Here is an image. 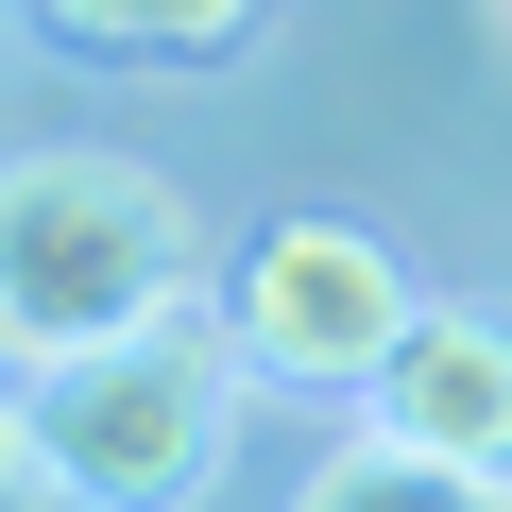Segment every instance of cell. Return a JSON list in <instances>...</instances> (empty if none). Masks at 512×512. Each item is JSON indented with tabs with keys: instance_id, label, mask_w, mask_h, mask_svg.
<instances>
[{
	"instance_id": "5",
	"label": "cell",
	"mask_w": 512,
	"mask_h": 512,
	"mask_svg": "<svg viewBox=\"0 0 512 512\" xmlns=\"http://www.w3.org/2000/svg\"><path fill=\"white\" fill-rule=\"evenodd\" d=\"M291 512H512V478L495 461H427V444H393V427H359Z\"/></svg>"
},
{
	"instance_id": "2",
	"label": "cell",
	"mask_w": 512,
	"mask_h": 512,
	"mask_svg": "<svg viewBox=\"0 0 512 512\" xmlns=\"http://www.w3.org/2000/svg\"><path fill=\"white\" fill-rule=\"evenodd\" d=\"M222 427H239V359H222V308L205 291H171L120 342H86V359L35 376L52 512H188L222 478Z\"/></svg>"
},
{
	"instance_id": "6",
	"label": "cell",
	"mask_w": 512,
	"mask_h": 512,
	"mask_svg": "<svg viewBox=\"0 0 512 512\" xmlns=\"http://www.w3.org/2000/svg\"><path fill=\"white\" fill-rule=\"evenodd\" d=\"M69 52H239L256 0H35Z\"/></svg>"
},
{
	"instance_id": "8",
	"label": "cell",
	"mask_w": 512,
	"mask_h": 512,
	"mask_svg": "<svg viewBox=\"0 0 512 512\" xmlns=\"http://www.w3.org/2000/svg\"><path fill=\"white\" fill-rule=\"evenodd\" d=\"M478 18H495V52H512V0H478Z\"/></svg>"
},
{
	"instance_id": "3",
	"label": "cell",
	"mask_w": 512,
	"mask_h": 512,
	"mask_svg": "<svg viewBox=\"0 0 512 512\" xmlns=\"http://www.w3.org/2000/svg\"><path fill=\"white\" fill-rule=\"evenodd\" d=\"M410 325V274L359 239V222H256L239 239V274H222V342L256 376H291V393H359Z\"/></svg>"
},
{
	"instance_id": "4",
	"label": "cell",
	"mask_w": 512,
	"mask_h": 512,
	"mask_svg": "<svg viewBox=\"0 0 512 512\" xmlns=\"http://www.w3.org/2000/svg\"><path fill=\"white\" fill-rule=\"evenodd\" d=\"M359 410H376L393 444H427V461H495V478H512V325L410 291V325H393V359L359 376Z\"/></svg>"
},
{
	"instance_id": "1",
	"label": "cell",
	"mask_w": 512,
	"mask_h": 512,
	"mask_svg": "<svg viewBox=\"0 0 512 512\" xmlns=\"http://www.w3.org/2000/svg\"><path fill=\"white\" fill-rule=\"evenodd\" d=\"M188 274H205V222L154 154H18L0 171V359L18 376L120 342Z\"/></svg>"
},
{
	"instance_id": "7",
	"label": "cell",
	"mask_w": 512,
	"mask_h": 512,
	"mask_svg": "<svg viewBox=\"0 0 512 512\" xmlns=\"http://www.w3.org/2000/svg\"><path fill=\"white\" fill-rule=\"evenodd\" d=\"M0 512H52V444H35V393H0Z\"/></svg>"
}]
</instances>
